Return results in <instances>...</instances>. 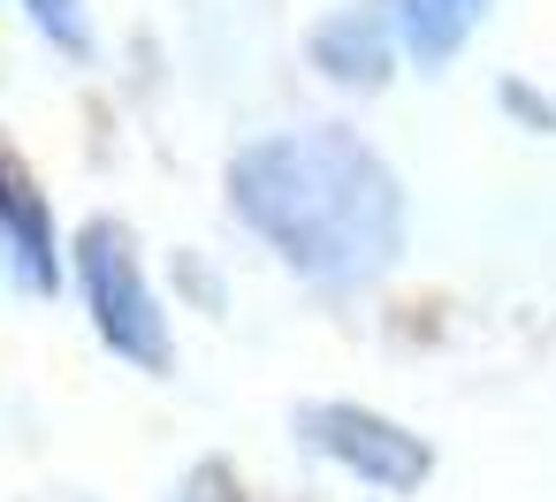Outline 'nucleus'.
<instances>
[{
	"instance_id": "obj_7",
	"label": "nucleus",
	"mask_w": 556,
	"mask_h": 502,
	"mask_svg": "<svg viewBox=\"0 0 556 502\" xmlns=\"http://www.w3.org/2000/svg\"><path fill=\"white\" fill-rule=\"evenodd\" d=\"M16 9L39 24V39H54L62 54H92V24H85V0H16Z\"/></svg>"
},
{
	"instance_id": "obj_1",
	"label": "nucleus",
	"mask_w": 556,
	"mask_h": 502,
	"mask_svg": "<svg viewBox=\"0 0 556 502\" xmlns=\"http://www.w3.org/2000/svg\"><path fill=\"white\" fill-rule=\"evenodd\" d=\"M229 206L244 229L313 282H374L404 244V191L351 130H282L229 160Z\"/></svg>"
},
{
	"instance_id": "obj_6",
	"label": "nucleus",
	"mask_w": 556,
	"mask_h": 502,
	"mask_svg": "<svg viewBox=\"0 0 556 502\" xmlns=\"http://www.w3.org/2000/svg\"><path fill=\"white\" fill-rule=\"evenodd\" d=\"M488 0H396V31L419 62H450L465 47V31L480 24Z\"/></svg>"
},
{
	"instance_id": "obj_4",
	"label": "nucleus",
	"mask_w": 556,
	"mask_h": 502,
	"mask_svg": "<svg viewBox=\"0 0 556 502\" xmlns=\"http://www.w3.org/2000/svg\"><path fill=\"white\" fill-rule=\"evenodd\" d=\"M0 259H9L16 289L54 297V282H62V252H54V206H47L39 176H31L16 153H0Z\"/></svg>"
},
{
	"instance_id": "obj_2",
	"label": "nucleus",
	"mask_w": 556,
	"mask_h": 502,
	"mask_svg": "<svg viewBox=\"0 0 556 502\" xmlns=\"http://www.w3.org/2000/svg\"><path fill=\"white\" fill-rule=\"evenodd\" d=\"M77 282H85L100 343L115 358L146 365V373H168V320H161V305L146 289V267H138L123 221H85V236H77Z\"/></svg>"
},
{
	"instance_id": "obj_3",
	"label": "nucleus",
	"mask_w": 556,
	"mask_h": 502,
	"mask_svg": "<svg viewBox=\"0 0 556 502\" xmlns=\"http://www.w3.org/2000/svg\"><path fill=\"white\" fill-rule=\"evenodd\" d=\"M298 426H305V441H313L320 456H336L343 472H358V479H374V487H396V494H404V487H419V479L434 472L427 441L404 434L396 419L366 411V403H305Z\"/></svg>"
},
{
	"instance_id": "obj_5",
	"label": "nucleus",
	"mask_w": 556,
	"mask_h": 502,
	"mask_svg": "<svg viewBox=\"0 0 556 502\" xmlns=\"http://www.w3.org/2000/svg\"><path fill=\"white\" fill-rule=\"evenodd\" d=\"M389 24H396V0H374V9H358V16H336V24L313 39L320 69L343 77V85H374V77L389 69Z\"/></svg>"
},
{
	"instance_id": "obj_8",
	"label": "nucleus",
	"mask_w": 556,
	"mask_h": 502,
	"mask_svg": "<svg viewBox=\"0 0 556 502\" xmlns=\"http://www.w3.org/2000/svg\"><path fill=\"white\" fill-rule=\"evenodd\" d=\"M176 502H244V487H237V472L229 464H199L191 479H184V494Z\"/></svg>"
}]
</instances>
